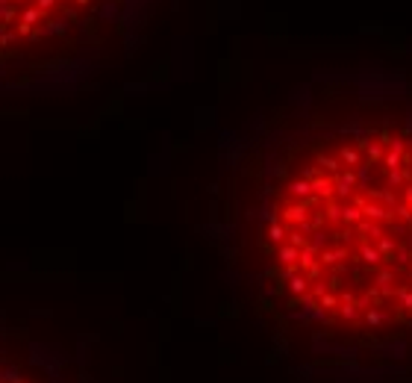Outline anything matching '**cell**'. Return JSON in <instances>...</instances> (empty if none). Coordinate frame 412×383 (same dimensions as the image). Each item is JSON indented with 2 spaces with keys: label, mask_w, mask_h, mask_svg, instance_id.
<instances>
[{
  "label": "cell",
  "mask_w": 412,
  "mask_h": 383,
  "mask_svg": "<svg viewBox=\"0 0 412 383\" xmlns=\"http://www.w3.org/2000/svg\"><path fill=\"white\" fill-rule=\"evenodd\" d=\"M221 239L262 307L294 327L412 330V115H297L239 142Z\"/></svg>",
  "instance_id": "cell-1"
},
{
  "label": "cell",
  "mask_w": 412,
  "mask_h": 383,
  "mask_svg": "<svg viewBox=\"0 0 412 383\" xmlns=\"http://www.w3.org/2000/svg\"><path fill=\"white\" fill-rule=\"evenodd\" d=\"M162 0H0V97L77 92L136 50Z\"/></svg>",
  "instance_id": "cell-2"
},
{
  "label": "cell",
  "mask_w": 412,
  "mask_h": 383,
  "mask_svg": "<svg viewBox=\"0 0 412 383\" xmlns=\"http://www.w3.org/2000/svg\"><path fill=\"white\" fill-rule=\"evenodd\" d=\"M0 383H92L56 339L0 316Z\"/></svg>",
  "instance_id": "cell-3"
}]
</instances>
